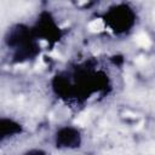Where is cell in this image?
I'll return each mask as SVG.
<instances>
[{
	"label": "cell",
	"instance_id": "cell-1",
	"mask_svg": "<svg viewBox=\"0 0 155 155\" xmlns=\"http://www.w3.org/2000/svg\"><path fill=\"white\" fill-rule=\"evenodd\" d=\"M137 41H138V44L139 45H142V46H145V47H148L149 45H150V40L148 39V36L147 35H139L138 38H137Z\"/></svg>",
	"mask_w": 155,
	"mask_h": 155
}]
</instances>
